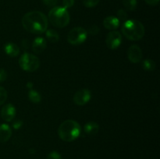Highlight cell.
I'll use <instances>...</instances> for the list:
<instances>
[{
	"mask_svg": "<svg viewBox=\"0 0 160 159\" xmlns=\"http://www.w3.org/2000/svg\"><path fill=\"white\" fill-rule=\"evenodd\" d=\"M22 26L32 34H43L48 29V18L40 11H31L22 18Z\"/></svg>",
	"mask_w": 160,
	"mask_h": 159,
	"instance_id": "cell-1",
	"label": "cell"
},
{
	"mask_svg": "<svg viewBox=\"0 0 160 159\" xmlns=\"http://www.w3.org/2000/svg\"><path fill=\"white\" fill-rule=\"evenodd\" d=\"M81 128L78 122L68 119L61 123L58 129L59 138L65 142H72L81 134Z\"/></svg>",
	"mask_w": 160,
	"mask_h": 159,
	"instance_id": "cell-2",
	"label": "cell"
},
{
	"mask_svg": "<svg viewBox=\"0 0 160 159\" xmlns=\"http://www.w3.org/2000/svg\"><path fill=\"white\" fill-rule=\"evenodd\" d=\"M121 31L126 38L131 41H138L144 37L145 26L137 20H128L123 22Z\"/></svg>",
	"mask_w": 160,
	"mask_h": 159,
	"instance_id": "cell-3",
	"label": "cell"
},
{
	"mask_svg": "<svg viewBox=\"0 0 160 159\" xmlns=\"http://www.w3.org/2000/svg\"><path fill=\"white\" fill-rule=\"evenodd\" d=\"M70 14L62 6H54L48 12V20L54 26L63 28L70 23Z\"/></svg>",
	"mask_w": 160,
	"mask_h": 159,
	"instance_id": "cell-4",
	"label": "cell"
},
{
	"mask_svg": "<svg viewBox=\"0 0 160 159\" xmlns=\"http://www.w3.org/2000/svg\"><path fill=\"white\" fill-rule=\"evenodd\" d=\"M40 59L36 55L30 53H23L19 59V65L20 68L27 72L36 71L40 66Z\"/></svg>",
	"mask_w": 160,
	"mask_h": 159,
	"instance_id": "cell-5",
	"label": "cell"
},
{
	"mask_svg": "<svg viewBox=\"0 0 160 159\" xmlns=\"http://www.w3.org/2000/svg\"><path fill=\"white\" fill-rule=\"evenodd\" d=\"M88 32L84 28L77 26L70 30L67 35V41L73 45H79L84 43L87 39Z\"/></svg>",
	"mask_w": 160,
	"mask_h": 159,
	"instance_id": "cell-6",
	"label": "cell"
},
{
	"mask_svg": "<svg viewBox=\"0 0 160 159\" xmlns=\"http://www.w3.org/2000/svg\"><path fill=\"white\" fill-rule=\"evenodd\" d=\"M122 41V35L119 31H111L106 37V43L108 48L116 50L120 47Z\"/></svg>",
	"mask_w": 160,
	"mask_h": 159,
	"instance_id": "cell-7",
	"label": "cell"
},
{
	"mask_svg": "<svg viewBox=\"0 0 160 159\" xmlns=\"http://www.w3.org/2000/svg\"><path fill=\"white\" fill-rule=\"evenodd\" d=\"M91 97H92V93L90 90L86 88L81 89L73 95V102L78 106L85 105L90 101Z\"/></svg>",
	"mask_w": 160,
	"mask_h": 159,
	"instance_id": "cell-8",
	"label": "cell"
},
{
	"mask_svg": "<svg viewBox=\"0 0 160 159\" xmlns=\"http://www.w3.org/2000/svg\"><path fill=\"white\" fill-rule=\"evenodd\" d=\"M128 57L132 63H138L142 61V51L137 45H131L128 51Z\"/></svg>",
	"mask_w": 160,
	"mask_h": 159,
	"instance_id": "cell-9",
	"label": "cell"
},
{
	"mask_svg": "<svg viewBox=\"0 0 160 159\" xmlns=\"http://www.w3.org/2000/svg\"><path fill=\"white\" fill-rule=\"evenodd\" d=\"M16 116V108L12 104H5L1 111V117L4 121L9 123Z\"/></svg>",
	"mask_w": 160,
	"mask_h": 159,
	"instance_id": "cell-10",
	"label": "cell"
},
{
	"mask_svg": "<svg viewBox=\"0 0 160 159\" xmlns=\"http://www.w3.org/2000/svg\"><path fill=\"white\" fill-rule=\"evenodd\" d=\"M103 25L109 31H115L120 26V21L118 19L113 16L106 17L103 20Z\"/></svg>",
	"mask_w": 160,
	"mask_h": 159,
	"instance_id": "cell-11",
	"label": "cell"
},
{
	"mask_svg": "<svg viewBox=\"0 0 160 159\" xmlns=\"http://www.w3.org/2000/svg\"><path fill=\"white\" fill-rule=\"evenodd\" d=\"M47 47L46 41L43 37H38L34 40L32 43V50L36 54L42 53L45 50Z\"/></svg>",
	"mask_w": 160,
	"mask_h": 159,
	"instance_id": "cell-12",
	"label": "cell"
},
{
	"mask_svg": "<svg viewBox=\"0 0 160 159\" xmlns=\"http://www.w3.org/2000/svg\"><path fill=\"white\" fill-rule=\"evenodd\" d=\"M12 129L7 124L0 125V143H6L10 139Z\"/></svg>",
	"mask_w": 160,
	"mask_h": 159,
	"instance_id": "cell-13",
	"label": "cell"
},
{
	"mask_svg": "<svg viewBox=\"0 0 160 159\" xmlns=\"http://www.w3.org/2000/svg\"><path fill=\"white\" fill-rule=\"evenodd\" d=\"M4 51L7 55L12 58L17 57L20 52V48L16 44L12 43V42H9V43L6 44L4 47Z\"/></svg>",
	"mask_w": 160,
	"mask_h": 159,
	"instance_id": "cell-14",
	"label": "cell"
},
{
	"mask_svg": "<svg viewBox=\"0 0 160 159\" xmlns=\"http://www.w3.org/2000/svg\"><path fill=\"white\" fill-rule=\"evenodd\" d=\"M99 126L95 122H88L84 125V132L88 135H95L98 132Z\"/></svg>",
	"mask_w": 160,
	"mask_h": 159,
	"instance_id": "cell-15",
	"label": "cell"
},
{
	"mask_svg": "<svg viewBox=\"0 0 160 159\" xmlns=\"http://www.w3.org/2000/svg\"><path fill=\"white\" fill-rule=\"evenodd\" d=\"M45 37H46L47 40L52 43H56L59 40V34H58L57 31L53 29L47 30L45 31Z\"/></svg>",
	"mask_w": 160,
	"mask_h": 159,
	"instance_id": "cell-16",
	"label": "cell"
},
{
	"mask_svg": "<svg viewBox=\"0 0 160 159\" xmlns=\"http://www.w3.org/2000/svg\"><path fill=\"white\" fill-rule=\"evenodd\" d=\"M28 98H29L31 102L35 103V104L39 103L42 100V97H41L40 94L35 90H30L29 93H28Z\"/></svg>",
	"mask_w": 160,
	"mask_h": 159,
	"instance_id": "cell-17",
	"label": "cell"
},
{
	"mask_svg": "<svg viewBox=\"0 0 160 159\" xmlns=\"http://www.w3.org/2000/svg\"><path fill=\"white\" fill-rule=\"evenodd\" d=\"M123 5L126 9L129 11H134L137 8L138 2L137 0H122Z\"/></svg>",
	"mask_w": 160,
	"mask_h": 159,
	"instance_id": "cell-18",
	"label": "cell"
},
{
	"mask_svg": "<svg viewBox=\"0 0 160 159\" xmlns=\"http://www.w3.org/2000/svg\"><path fill=\"white\" fill-rule=\"evenodd\" d=\"M142 67L146 71H152V70H155L156 68V63L152 59H145V60L143 61L142 62Z\"/></svg>",
	"mask_w": 160,
	"mask_h": 159,
	"instance_id": "cell-19",
	"label": "cell"
},
{
	"mask_svg": "<svg viewBox=\"0 0 160 159\" xmlns=\"http://www.w3.org/2000/svg\"><path fill=\"white\" fill-rule=\"evenodd\" d=\"M117 18L118 19L119 21H127V20H128V13H127V12L125 10H123V9H119L118 11H117Z\"/></svg>",
	"mask_w": 160,
	"mask_h": 159,
	"instance_id": "cell-20",
	"label": "cell"
},
{
	"mask_svg": "<svg viewBox=\"0 0 160 159\" xmlns=\"http://www.w3.org/2000/svg\"><path fill=\"white\" fill-rule=\"evenodd\" d=\"M7 98V92L2 87H0V105L4 104Z\"/></svg>",
	"mask_w": 160,
	"mask_h": 159,
	"instance_id": "cell-21",
	"label": "cell"
},
{
	"mask_svg": "<svg viewBox=\"0 0 160 159\" xmlns=\"http://www.w3.org/2000/svg\"><path fill=\"white\" fill-rule=\"evenodd\" d=\"M99 2V0H83V4L85 7L93 8Z\"/></svg>",
	"mask_w": 160,
	"mask_h": 159,
	"instance_id": "cell-22",
	"label": "cell"
},
{
	"mask_svg": "<svg viewBox=\"0 0 160 159\" xmlns=\"http://www.w3.org/2000/svg\"><path fill=\"white\" fill-rule=\"evenodd\" d=\"M47 159H62V157L59 152L54 151L48 154V155L47 156Z\"/></svg>",
	"mask_w": 160,
	"mask_h": 159,
	"instance_id": "cell-23",
	"label": "cell"
},
{
	"mask_svg": "<svg viewBox=\"0 0 160 159\" xmlns=\"http://www.w3.org/2000/svg\"><path fill=\"white\" fill-rule=\"evenodd\" d=\"M74 4V0H62V7L65 9L72 7Z\"/></svg>",
	"mask_w": 160,
	"mask_h": 159,
	"instance_id": "cell-24",
	"label": "cell"
},
{
	"mask_svg": "<svg viewBox=\"0 0 160 159\" xmlns=\"http://www.w3.org/2000/svg\"><path fill=\"white\" fill-rule=\"evenodd\" d=\"M42 1L44 4L48 7H54L58 2V0H42Z\"/></svg>",
	"mask_w": 160,
	"mask_h": 159,
	"instance_id": "cell-25",
	"label": "cell"
},
{
	"mask_svg": "<svg viewBox=\"0 0 160 159\" xmlns=\"http://www.w3.org/2000/svg\"><path fill=\"white\" fill-rule=\"evenodd\" d=\"M98 32H99V28L97 26H95V25L91 26L88 30V33L90 34H92V35H96Z\"/></svg>",
	"mask_w": 160,
	"mask_h": 159,
	"instance_id": "cell-26",
	"label": "cell"
},
{
	"mask_svg": "<svg viewBox=\"0 0 160 159\" xmlns=\"http://www.w3.org/2000/svg\"><path fill=\"white\" fill-rule=\"evenodd\" d=\"M7 78V73L3 69H0V83L4 82Z\"/></svg>",
	"mask_w": 160,
	"mask_h": 159,
	"instance_id": "cell-27",
	"label": "cell"
},
{
	"mask_svg": "<svg viewBox=\"0 0 160 159\" xmlns=\"http://www.w3.org/2000/svg\"><path fill=\"white\" fill-rule=\"evenodd\" d=\"M145 2L147 3L148 5H149V6H156V5H158V3H159V0H145Z\"/></svg>",
	"mask_w": 160,
	"mask_h": 159,
	"instance_id": "cell-28",
	"label": "cell"
},
{
	"mask_svg": "<svg viewBox=\"0 0 160 159\" xmlns=\"http://www.w3.org/2000/svg\"><path fill=\"white\" fill-rule=\"evenodd\" d=\"M22 125H23V123H22L21 121H20V120H18V121L15 122V123H13V125H12V126H13L14 129H20V127H21Z\"/></svg>",
	"mask_w": 160,
	"mask_h": 159,
	"instance_id": "cell-29",
	"label": "cell"
}]
</instances>
